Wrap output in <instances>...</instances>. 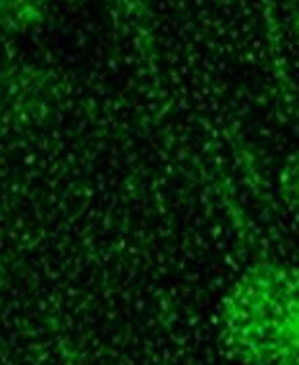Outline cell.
<instances>
[{
	"mask_svg": "<svg viewBox=\"0 0 299 365\" xmlns=\"http://www.w3.org/2000/svg\"><path fill=\"white\" fill-rule=\"evenodd\" d=\"M219 342L241 365H298L299 280L292 265L253 263L219 307Z\"/></svg>",
	"mask_w": 299,
	"mask_h": 365,
	"instance_id": "cell-1",
	"label": "cell"
},
{
	"mask_svg": "<svg viewBox=\"0 0 299 365\" xmlns=\"http://www.w3.org/2000/svg\"><path fill=\"white\" fill-rule=\"evenodd\" d=\"M48 0H0V31L23 34L43 24Z\"/></svg>",
	"mask_w": 299,
	"mask_h": 365,
	"instance_id": "cell-2",
	"label": "cell"
}]
</instances>
